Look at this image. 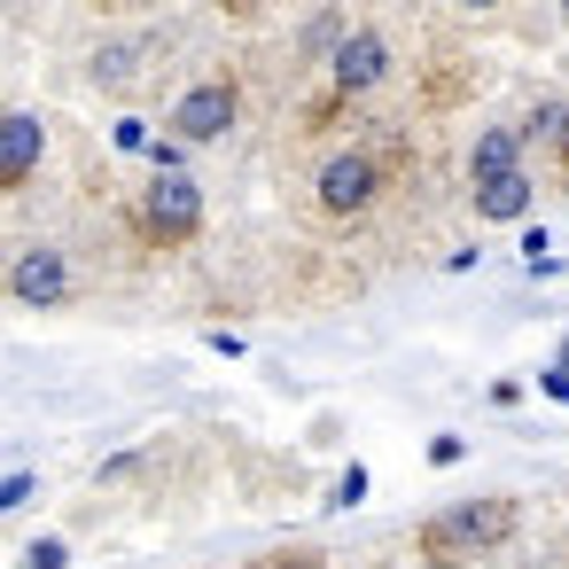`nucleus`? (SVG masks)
<instances>
[{"label": "nucleus", "instance_id": "nucleus-4", "mask_svg": "<svg viewBox=\"0 0 569 569\" xmlns=\"http://www.w3.org/2000/svg\"><path fill=\"white\" fill-rule=\"evenodd\" d=\"M312 196H320V211H328V219H359V211L382 196V157H367V149L328 157V164H320V180H312Z\"/></svg>", "mask_w": 569, "mask_h": 569}, {"label": "nucleus", "instance_id": "nucleus-6", "mask_svg": "<svg viewBox=\"0 0 569 569\" xmlns=\"http://www.w3.org/2000/svg\"><path fill=\"white\" fill-rule=\"evenodd\" d=\"M40 157H48V126L32 110H9V118H0V196L24 188L40 172Z\"/></svg>", "mask_w": 569, "mask_h": 569}, {"label": "nucleus", "instance_id": "nucleus-10", "mask_svg": "<svg viewBox=\"0 0 569 569\" xmlns=\"http://www.w3.org/2000/svg\"><path fill=\"white\" fill-rule=\"evenodd\" d=\"M24 569H71V546L63 538H32L24 546Z\"/></svg>", "mask_w": 569, "mask_h": 569}, {"label": "nucleus", "instance_id": "nucleus-1", "mask_svg": "<svg viewBox=\"0 0 569 569\" xmlns=\"http://www.w3.org/2000/svg\"><path fill=\"white\" fill-rule=\"evenodd\" d=\"M515 522H522V507L507 499V491H483V499H452V507H437L429 522H421V553L437 561V569H452V561H476V553H491V546H507L515 538Z\"/></svg>", "mask_w": 569, "mask_h": 569}, {"label": "nucleus", "instance_id": "nucleus-9", "mask_svg": "<svg viewBox=\"0 0 569 569\" xmlns=\"http://www.w3.org/2000/svg\"><path fill=\"white\" fill-rule=\"evenodd\" d=\"M530 196H538V180H530V172L483 180V188H476V219H491V227H515V219L530 211Z\"/></svg>", "mask_w": 569, "mask_h": 569}, {"label": "nucleus", "instance_id": "nucleus-2", "mask_svg": "<svg viewBox=\"0 0 569 569\" xmlns=\"http://www.w3.org/2000/svg\"><path fill=\"white\" fill-rule=\"evenodd\" d=\"M133 227H141V242H157V250H180V242H196V234H203V188H196L188 172H157V180L141 188V211H133Z\"/></svg>", "mask_w": 569, "mask_h": 569}, {"label": "nucleus", "instance_id": "nucleus-5", "mask_svg": "<svg viewBox=\"0 0 569 569\" xmlns=\"http://www.w3.org/2000/svg\"><path fill=\"white\" fill-rule=\"evenodd\" d=\"M9 297H17V305H32V312L63 305V297H71V258H63L56 242L17 250V266H9Z\"/></svg>", "mask_w": 569, "mask_h": 569}, {"label": "nucleus", "instance_id": "nucleus-8", "mask_svg": "<svg viewBox=\"0 0 569 569\" xmlns=\"http://www.w3.org/2000/svg\"><path fill=\"white\" fill-rule=\"evenodd\" d=\"M507 172H522V133L515 126H483L476 149H468V180L483 188V180H507Z\"/></svg>", "mask_w": 569, "mask_h": 569}, {"label": "nucleus", "instance_id": "nucleus-16", "mask_svg": "<svg viewBox=\"0 0 569 569\" xmlns=\"http://www.w3.org/2000/svg\"><path fill=\"white\" fill-rule=\"evenodd\" d=\"M553 367H569V343H561V359H553Z\"/></svg>", "mask_w": 569, "mask_h": 569}, {"label": "nucleus", "instance_id": "nucleus-11", "mask_svg": "<svg viewBox=\"0 0 569 569\" xmlns=\"http://www.w3.org/2000/svg\"><path fill=\"white\" fill-rule=\"evenodd\" d=\"M40 483H32V468H17V476H0V515H9V507H24Z\"/></svg>", "mask_w": 569, "mask_h": 569}, {"label": "nucleus", "instance_id": "nucleus-13", "mask_svg": "<svg viewBox=\"0 0 569 569\" xmlns=\"http://www.w3.org/2000/svg\"><path fill=\"white\" fill-rule=\"evenodd\" d=\"M258 569H320V553H305V546H289V553H266Z\"/></svg>", "mask_w": 569, "mask_h": 569}, {"label": "nucleus", "instance_id": "nucleus-3", "mask_svg": "<svg viewBox=\"0 0 569 569\" xmlns=\"http://www.w3.org/2000/svg\"><path fill=\"white\" fill-rule=\"evenodd\" d=\"M242 118V87L234 79H203L172 102V141L180 149H203V141H227V126Z\"/></svg>", "mask_w": 569, "mask_h": 569}, {"label": "nucleus", "instance_id": "nucleus-15", "mask_svg": "<svg viewBox=\"0 0 569 569\" xmlns=\"http://www.w3.org/2000/svg\"><path fill=\"white\" fill-rule=\"evenodd\" d=\"M553 157L569 164V102H561V126H553Z\"/></svg>", "mask_w": 569, "mask_h": 569}, {"label": "nucleus", "instance_id": "nucleus-12", "mask_svg": "<svg viewBox=\"0 0 569 569\" xmlns=\"http://www.w3.org/2000/svg\"><path fill=\"white\" fill-rule=\"evenodd\" d=\"M328 499H336V507H359V499H367V468H343V483H336Z\"/></svg>", "mask_w": 569, "mask_h": 569}, {"label": "nucleus", "instance_id": "nucleus-7", "mask_svg": "<svg viewBox=\"0 0 569 569\" xmlns=\"http://www.w3.org/2000/svg\"><path fill=\"white\" fill-rule=\"evenodd\" d=\"M382 71H390V40H382V32H351V40L328 56V79H336L343 102L367 94V87H382Z\"/></svg>", "mask_w": 569, "mask_h": 569}, {"label": "nucleus", "instance_id": "nucleus-14", "mask_svg": "<svg viewBox=\"0 0 569 569\" xmlns=\"http://www.w3.org/2000/svg\"><path fill=\"white\" fill-rule=\"evenodd\" d=\"M538 390H546V398H561V406H569V367H546V375H538Z\"/></svg>", "mask_w": 569, "mask_h": 569}]
</instances>
